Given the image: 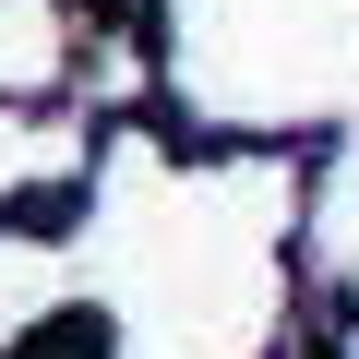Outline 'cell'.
<instances>
[{"label": "cell", "instance_id": "obj_1", "mask_svg": "<svg viewBox=\"0 0 359 359\" xmlns=\"http://www.w3.org/2000/svg\"><path fill=\"white\" fill-rule=\"evenodd\" d=\"M96 48L84 0H0V108L25 96H72V60Z\"/></svg>", "mask_w": 359, "mask_h": 359}]
</instances>
